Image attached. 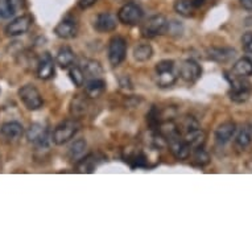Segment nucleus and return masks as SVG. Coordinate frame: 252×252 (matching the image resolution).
<instances>
[{
	"mask_svg": "<svg viewBox=\"0 0 252 252\" xmlns=\"http://www.w3.org/2000/svg\"><path fill=\"white\" fill-rule=\"evenodd\" d=\"M231 85V90L228 93V96L232 102L235 103H243L250 98L251 94V83L248 82L247 79H244V77H239V75L234 74V77H227Z\"/></svg>",
	"mask_w": 252,
	"mask_h": 252,
	"instance_id": "1",
	"label": "nucleus"
},
{
	"mask_svg": "<svg viewBox=\"0 0 252 252\" xmlns=\"http://www.w3.org/2000/svg\"><path fill=\"white\" fill-rule=\"evenodd\" d=\"M78 129L79 124L75 120H65L56 127L52 133V140L57 145L66 144L67 141H70L77 135Z\"/></svg>",
	"mask_w": 252,
	"mask_h": 252,
	"instance_id": "2",
	"label": "nucleus"
},
{
	"mask_svg": "<svg viewBox=\"0 0 252 252\" xmlns=\"http://www.w3.org/2000/svg\"><path fill=\"white\" fill-rule=\"evenodd\" d=\"M168 20L162 15H155L149 17L144 24L141 25V34L147 38H153L166 33Z\"/></svg>",
	"mask_w": 252,
	"mask_h": 252,
	"instance_id": "3",
	"label": "nucleus"
},
{
	"mask_svg": "<svg viewBox=\"0 0 252 252\" xmlns=\"http://www.w3.org/2000/svg\"><path fill=\"white\" fill-rule=\"evenodd\" d=\"M27 139L29 143L36 145L37 148H48L50 141H53L49 129L40 123H33L29 127L27 131Z\"/></svg>",
	"mask_w": 252,
	"mask_h": 252,
	"instance_id": "4",
	"label": "nucleus"
},
{
	"mask_svg": "<svg viewBox=\"0 0 252 252\" xmlns=\"http://www.w3.org/2000/svg\"><path fill=\"white\" fill-rule=\"evenodd\" d=\"M157 85L161 87L173 86L177 81V73L174 71V62L170 60L160 61L156 65Z\"/></svg>",
	"mask_w": 252,
	"mask_h": 252,
	"instance_id": "5",
	"label": "nucleus"
},
{
	"mask_svg": "<svg viewBox=\"0 0 252 252\" xmlns=\"http://www.w3.org/2000/svg\"><path fill=\"white\" fill-rule=\"evenodd\" d=\"M19 98L23 102L25 107L31 111L40 110L44 104L42 96L40 91L33 86V85H25L19 90Z\"/></svg>",
	"mask_w": 252,
	"mask_h": 252,
	"instance_id": "6",
	"label": "nucleus"
},
{
	"mask_svg": "<svg viewBox=\"0 0 252 252\" xmlns=\"http://www.w3.org/2000/svg\"><path fill=\"white\" fill-rule=\"evenodd\" d=\"M127 54V41L120 36H115L108 44V61L112 66H118L124 61Z\"/></svg>",
	"mask_w": 252,
	"mask_h": 252,
	"instance_id": "7",
	"label": "nucleus"
},
{
	"mask_svg": "<svg viewBox=\"0 0 252 252\" xmlns=\"http://www.w3.org/2000/svg\"><path fill=\"white\" fill-rule=\"evenodd\" d=\"M166 143L169 145L172 155L176 158H178V160H186L188 157L190 156V145L186 143L185 139H182L180 131L173 133V135H170L169 137H166Z\"/></svg>",
	"mask_w": 252,
	"mask_h": 252,
	"instance_id": "8",
	"label": "nucleus"
},
{
	"mask_svg": "<svg viewBox=\"0 0 252 252\" xmlns=\"http://www.w3.org/2000/svg\"><path fill=\"white\" fill-rule=\"evenodd\" d=\"M144 16L143 9L135 3L124 4L118 12V20L124 25H136L139 24Z\"/></svg>",
	"mask_w": 252,
	"mask_h": 252,
	"instance_id": "9",
	"label": "nucleus"
},
{
	"mask_svg": "<svg viewBox=\"0 0 252 252\" xmlns=\"http://www.w3.org/2000/svg\"><path fill=\"white\" fill-rule=\"evenodd\" d=\"M32 21L33 19L31 15H23V16L16 17L5 27V34L9 37H16V36L27 33L32 25Z\"/></svg>",
	"mask_w": 252,
	"mask_h": 252,
	"instance_id": "10",
	"label": "nucleus"
},
{
	"mask_svg": "<svg viewBox=\"0 0 252 252\" xmlns=\"http://www.w3.org/2000/svg\"><path fill=\"white\" fill-rule=\"evenodd\" d=\"M202 75V67L199 66V63L194 60H186L182 62L180 67V77L185 82L194 83L197 82Z\"/></svg>",
	"mask_w": 252,
	"mask_h": 252,
	"instance_id": "11",
	"label": "nucleus"
},
{
	"mask_svg": "<svg viewBox=\"0 0 252 252\" xmlns=\"http://www.w3.org/2000/svg\"><path fill=\"white\" fill-rule=\"evenodd\" d=\"M116 25H118L116 16L110 12L99 13V15L95 17V21H94V28H95L98 32H102V33H107V32L115 31Z\"/></svg>",
	"mask_w": 252,
	"mask_h": 252,
	"instance_id": "12",
	"label": "nucleus"
},
{
	"mask_svg": "<svg viewBox=\"0 0 252 252\" xmlns=\"http://www.w3.org/2000/svg\"><path fill=\"white\" fill-rule=\"evenodd\" d=\"M236 132V124L231 120L223 122L222 124H219L218 128L215 129V140L220 145L227 144L228 141L231 140L234 135Z\"/></svg>",
	"mask_w": 252,
	"mask_h": 252,
	"instance_id": "13",
	"label": "nucleus"
},
{
	"mask_svg": "<svg viewBox=\"0 0 252 252\" xmlns=\"http://www.w3.org/2000/svg\"><path fill=\"white\" fill-rule=\"evenodd\" d=\"M54 33L60 38L70 40V38H74L78 33V25L71 19H65L61 23H58L57 27L54 28Z\"/></svg>",
	"mask_w": 252,
	"mask_h": 252,
	"instance_id": "14",
	"label": "nucleus"
},
{
	"mask_svg": "<svg viewBox=\"0 0 252 252\" xmlns=\"http://www.w3.org/2000/svg\"><path fill=\"white\" fill-rule=\"evenodd\" d=\"M37 75L40 79H50L54 75V62L49 53H44L37 61Z\"/></svg>",
	"mask_w": 252,
	"mask_h": 252,
	"instance_id": "15",
	"label": "nucleus"
},
{
	"mask_svg": "<svg viewBox=\"0 0 252 252\" xmlns=\"http://www.w3.org/2000/svg\"><path fill=\"white\" fill-rule=\"evenodd\" d=\"M207 54H209V58L213 61L224 63V62H228L235 57L236 52L232 48H211V49L207 50Z\"/></svg>",
	"mask_w": 252,
	"mask_h": 252,
	"instance_id": "16",
	"label": "nucleus"
},
{
	"mask_svg": "<svg viewBox=\"0 0 252 252\" xmlns=\"http://www.w3.org/2000/svg\"><path fill=\"white\" fill-rule=\"evenodd\" d=\"M0 133L9 140H16L19 137L23 136L24 128L19 122H7L0 127Z\"/></svg>",
	"mask_w": 252,
	"mask_h": 252,
	"instance_id": "17",
	"label": "nucleus"
},
{
	"mask_svg": "<svg viewBox=\"0 0 252 252\" xmlns=\"http://www.w3.org/2000/svg\"><path fill=\"white\" fill-rule=\"evenodd\" d=\"M184 139H185L188 144L190 145L191 149H197L203 147L205 143H206V133L203 132L201 128H194L188 131Z\"/></svg>",
	"mask_w": 252,
	"mask_h": 252,
	"instance_id": "18",
	"label": "nucleus"
},
{
	"mask_svg": "<svg viewBox=\"0 0 252 252\" xmlns=\"http://www.w3.org/2000/svg\"><path fill=\"white\" fill-rule=\"evenodd\" d=\"M56 61H57V63L60 65V67H62V69H67V67H70L71 65L74 63V52H73L69 46H62V48H60V50H58Z\"/></svg>",
	"mask_w": 252,
	"mask_h": 252,
	"instance_id": "19",
	"label": "nucleus"
},
{
	"mask_svg": "<svg viewBox=\"0 0 252 252\" xmlns=\"http://www.w3.org/2000/svg\"><path fill=\"white\" fill-rule=\"evenodd\" d=\"M252 141V127L250 124H244L240 127L235 136V145L240 149H246Z\"/></svg>",
	"mask_w": 252,
	"mask_h": 252,
	"instance_id": "20",
	"label": "nucleus"
},
{
	"mask_svg": "<svg viewBox=\"0 0 252 252\" xmlns=\"http://www.w3.org/2000/svg\"><path fill=\"white\" fill-rule=\"evenodd\" d=\"M81 67L85 73V78H98L103 73L100 63L95 60H83Z\"/></svg>",
	"mask_w": 252,
	"mask_h": 252,
	"instance_id": "21",
	"label": "nucleus"
},
{
	"mask_svg": "<svg viewBox=\"0 0 252 252\" xmlns=\"http://www.w3.org/2000/svg\"><path fill=\"white\" fill-rule=\"evenodd\" d=\"M106 90V82L100 78L90 79L86 85V94L90 98H99Z\"/></svg>",
	"mask_w": 252,
	"mask_h": 252,
	"instance_id": "22",
	"label": "nucleus"
},
{
	"mask_svg": "<svg viewBox=\"0 0 252 252\" xmlns=\"http://www.w3.org/2000/svg\"><path fill=\"white\" fill-rule=\"evenodd\" d=\"M234 74L239 77H250L252 75V60L248 57H243L235 62V65L232 67Z\"/></svg>",
	"mask_w": 252,
	"mask_h": 252,
	"instance_id": "23",
	"label": "nucleus"
},
{
	"mask_svg": "<svg viewBox=\"0 0 252 252\" xmlns=\"http://www.w3.org/2000/svg\"><path fill=\"white\" fill-rule=\"evenodd\" d=\"M86 148V141L83 140V139H78V140H75L74 143L69 147V149H67V155H69V157H70L71 160H79V158H82V156L85 155Z\"/></svg>",
	"mask_w": 252,
	"mask_h": 252,
	"instance_id": "24",
	"label": "nucleus"
},
{
	"mask_svg": "<svg viewBox=\"0 0 252 252\" xmlns=\"http://www.w3.org/2000/svg\"><path fill=\"white\" fill-rule=\"evenodd\" d=\"M194 5L191 0H176L174 3V11L184 17H190L194 13Z\"/></svg>",
	"mask_w": 252,
	"mask_h": 252,
	"instance_id": "25",
	"label": "nucleus"
},
{
	"mask_svg": "<svg viewBox=\"0 0 252 252\" xmlns=\"http://www.w3.org/2000/svg\"><path fill=\"white\" fill-rule=\"evenodd\" d=\"M152 56L153 49L149 44H140V45L135 46V49H133V58L139 62L148 61Z\"/></svg>",
	"mask_w": 252,
	"mask_h": 252,
	"instance_id": "26",
	"label": "nucleus"
},
{
	"mask_svg": "<svg viewBox=\"0 0 252 252\" xmlns=\"http://www.w3.org/2000/svg\"><path fill=\"white\" fill-rule=\"evenodd\" d=\"M89 103L83 96H75L74 99L71 100L70 104V112L73 116H82L86 114Z\"/></svg>",
	"mask_w": 252,
	"mask_h": 252,
	"instance_id": "27",
	"label": "nucleus"
},
{
	"mask_svg": "<svg viewBox=\"0 0 252 252\" xmlns=\"http://www.w3.org/2000/svg\"><path fill=\"white\" fill-rule=\"evenodd\" d=\"M96 166V156L95 155H89L85 158H81V162L78 164L79 172H86V173H91L94 168Z\"/></svg>",
	"mask_w": 252,
	"mask_h": 252,
	"instance_id": "28",
	"label": "nucleus"
},
{
	"mask_svg": "<svg viewBox=\"0 0 252 252\" xmlns=\"http://www.w3.org/2000/svg\"><path fill=\"white\" fill-rule=\"evenodd\" d=\"M193 162L195 165L198 166H205L210 162V157H209V153L203 149V147L201 148L194 149V155H193Z\"/></svg>",
	"mask_w": 252,
	"mask_h": 252,
	"instance_id": "29",
	"label": "nucleus"
},
{
	"mask_svg": "<svg viewBox=\"0 0 252 252\" xmlns=\"http://www.w3.org/2000/svg\"><path fill=\"white\" fill-rule=\"evenodd\" d=\"M69 75H70V79L73 81L77 87L83 86V83H85V73H83L82 67L81 66H73L70 67V70H69Z\"/></svg>",
	"mask_w": 252,
	"mask_h": 252,
	"instance_id": "30",
	"label": "nucleus"
},
{
	"mask_svg": "<svg viewBox=\"0 0 252 252\" xmlns=\"http://www.w3.org/2000/svg\"><path fill=\"white\" fill-rule=\"evenodd\" d=\"M15 16V12L11 8L9 0H0V19H11Z\"/></svg>",
	"mask_w": 252,
	"mask_h": 252,
	"instance_id": "31",
	"label": "nucleus"
},
{
	"mask_svg": "<svg viewBox=\"0 0 252 252\" xmlns=\"http://www.w3.org/2000/svg\"><path fill=\"white\" fill-rule=\"evenodd\" d=\"M182 32H184V27H182L177 20L168 21V28H166V33L170 34V36H181Z\"/></svg>",
	"mask_w": 252,
	"mask_h": 252,
	"instance_id": "32",
	"label": "nucleus"
},
{
	"mask_svg": "<svg viewBox=\"0 0 252 252\" xmlns=\"http://www.w3.org/2000/svg\"><path fill=\"white\" fill-rule=\"evenodd\" d=\"M242 42H243V49L247 53H252V32L244 33L243 38H242Z\"/></svg>",
	"mask_w": 252,
	"mask_h": 252,
	"instance_id": "33",
	"label": "nucleus"
},
{
	"mask_svg": "<svg viewBox=\"0 0 252 252\" xmlns=\"http://www.w3.org/2000/svg\"><path fill=\"white\" fill-rule=\"evenodd\" d=\"M184 128L186 129V132L188 131H190V129H194V128H199L198 126V122L194 119V118H191V116H188V118H185V120H184Z\"/></svg>",
	"mask_w": 252,
	"mask_h": 252,
	"instance_id": "34",
	"label": "nucleus"
},
{
	"mask_svg": "<svg viewBox=\"0 0 252 252\" xmlns=\"http://www.w3.org/2000/svg\"><path fill=\"white\" fill-rule=\"evenodd\" d=\"M9 4H11V8L16 15L20 9L24 8V0H9Z\"/></svg>",
	"mask_w": 252,
	"mask_h": 252,
	"instance_id": "35",
	"label": "nucleus"
},
{
	"mask_svg": "<svg viewBox=\"0 0 252 252\" xmlns=\"http://www.w3.org/2000/svg\"><path fill=\"white\" fill-rule=\"evenodd\" d=\"M98 0H78V7L81 9H87L95 4Z\"/></svg>",
	"mask_w": 252,
	"mask_h": 252,
	"instance_id": "36",
	"label": "nucleus"
},
{
	"mask_svg": "<svg viewBox=\"0 0 252 252\" xmlns=\"http://www.w3.org/2000/svg\"><path fill=\"white\" fill-rule=\"evenodd\" d=\"M240 5L246 11H252V0H240Z\"/></svg>",
	"mask_w": 252,
	"mask_h": 252,
	"instance_id": "37",
	"label": "nucleus"
},
{
	"mask_svg": "<svg viewBox=\"0 0 252 252\" xmlns=\"http://www.w3.org/2000/svg\"><path fill=\"white\" fill-rule=\"evenodd\" d=\"M193 1V5H194L195 8H199V7H202L203 4H206L209 0H191Z\"/></svg>",
	"mask_w": 252,
	"mask_h": 252,
	"instance_id": "38",
	"label": "nucleus"
}]
</instances>
